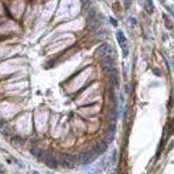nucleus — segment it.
<instances>
[{
	"label": "nucleus",
	"instance_id": "f3484780",
	"mask_svg": "<svg viewBox=\"0 0 174 174\" xmlns=\"http://www.w3.org/2000/svg\"><path fill=\"white\" fill-rule=\"evenodd\" d=\"M2 125H3V122H2V121L0 120V128L2 127Z\"/></svg>",
	"mask_w": 174,
	"mask_h": 174
},
{
	"label": "nucleus",
	"instance_id": "39448f33",
	"mask_svg": "<svg viewBox=\"0 0 174 174\" xmlns=\"http://www.w3.org/2000/svg\"><path fill=\"white\" fill-rule=\"evenodd\" d=\"M95 157L92 151H85L79 155V163L81 165H88L94 160Z\"/></svg>",
	"mask_w": 174,
	"mask_h": 174
},
{
	"label": "nucleus",
	"instance_id": "f257e3e1",
	"mask_svg": "<svg viewBox=\"0 0 174 174\" xmlns=\"http://www.w3.org/2000/svg\"><path fill=\"white\" fill-rule=\"evenodd\" d=\"M58 162L61 164V166L66 168H73L76 164L75 158L69 154H61L58 159Z\"/></svg>",
	"mask_w": 174,
	"mask_h": 174
},
{
	"label": "nucleus",
	"instance_id": "2eb2a0df",
	"mask_svg": "<svg viewBox=\"0 0 174 174\" xmlns=\"http://www.w3.org/2000/svg\"><path fill=\"white\" fill-rule=\"evenodd\" d=\"M170 12L172 13L173 17L174 18V8H173V7H171V8H170Z\"/></svg>",
	"mask_w": 174,
	"mask_h": 174
},
{
	"label": "nucleus",
	"instance_id": "1a4fd4ad",
	"mask_svg": "<svg viewBox=\"0 0 174 174\" xmlns=\"http://www.w3.org/2000/svg\"><path fill=\"white\" fill-rule=\"evenodd\" d=\"M114 133H112V132H108V131H106L105 132V134H104V141L109 145V144H111V142L113 141V139H114Z\"/></svg>",
	"mask_w": 174,
	"mask_h": 174
},
{
	"label": "nucleus",
	"instance_id": "423d86ee",
	"mask_svg": "<svg viewBox=\"0 0 174 174\" xmlns=\"http://www.w3.org/2000/svg\"><path fill=\"white\" fill-rule=\"evenodd\" d=\"M41 160L44 161L46 164V166L50 168H56L57 167V161H56L55 158L46 151H44Z\"/></svg>",
	"mask_w": 174,
	"mask_h": 174
},
{
	"label": "nucleus",
	"instance_id": "0eeeda50",
	"mask_svg": "<svg viewBox=\"0 0 174 174\" xmlns=\"http://www.w3.org/2000/svg\"><path fill=\"white\" fill-rule=\"evenodd\" d=\"M109 76H110V77H111V80L112 85H113L116 88H118V86H119V77H118V70L113 68V69L111 70V71L110 72Z\"/></svg>",
	"mask_w": 174,
	"mask_h": 174
},
{
	"label": "nucleus",
	"instance_id": "20e7f679",
	"mask_svg": "<svg viewBox=\"0 0 174 174\" xmlns=\"http://www.w3.org/2000/svg\"><path fill=\"white\" fill-rule=\"evenodd\" d=\"M101 66H102V70L104 72V74L109 75L111 70L113 69V60L111 58V56L103 58L101 61Z\"/></svg>",
	"mask_w": 174,
	"mask_h": 174
},
{
	"label": "nucleus",
	"instance_id": "7ed1b4c3",
	"mask_svg": "<svg viewBox=\"0 0 174 174\" xmlns=\"http://www.w3.org/2000/svg\"><path fill=\"white\" fill-rule=\"evenodd\" d=\"M112 53V48L109 44H103L99 45L96 50V54L101 58L110 57Z\"/></svg>",
	"mask_w": 174,
	"mask_h": 174
},
{
	"label": "nucleus",
	"instance_id": "f03ea898",
	"mask_svg": "<svg viewBox=\"0 0 174 174\" xmlns=\"http://www.w3.org/2000/svg\"><path fill=\"white\" fill-rule=\"evenodd\" d=\"M116 37H117V40H118V44H120V46L122 48L124 57H126L128 55V47H127V44H126V38H125V35L121 30H118L117 32Z\"/></svg>",
	"mask_w": 174,
	"mask_h": 174
},
{
	"label": "nucleus",
	"instance_id": "dca6fc26",
	"mask_svg": "<svg viewBox=\"0 0 174 174\" xmlns=\"http://www.w3.org/2000/svg\"><path fill=\"white\" fill-rule=\"evenodd\" d=\"M32 174H40L38 172H37V171H34V172H32Z\"/></svg>",
	"mask_w": 174,
	"mask_h": 174
},
{
	"label": "nucleus",
	"instance_id": "9d476101",
	"mask_svg": "<svg viewBox=\"0 0 174 174\" xmlns=\"http://www.w3.org/2000/svg\"><path fill=\"white\" fill-rule=\"evenodd\" d=\"M31 152H32V155H34L35 157H37V158H38V159H42V157H43V155H44V151H42V150H40V149H38V148H32V150H31Z\"/></svg>",
	"mask_w": 174,
	"mask_h": 174
},
{
	"label": "nucleus",
	"instance_id": "4468645a",
	"mask_svg": "<svg viewBox=\"0 0 174 174\" xmlns=\"http://www.w3.org/2000/svg\"><path fill=\"white\" fill-rule=\"evenodd\" d=\"M170 132L172 133V134H173L174 133V121L172 122V124H171V129H170Z\"/></svg>",
	"mask_w": 174,
	"mask_h": 174
},
{
	"label": "nucleus",
	"instance_id": "ddd939ff",
	"mask_svg": "<svg viewBox=\"0 0 174 174\" xmlns=\"http://www.w3.org/2000/svg\"><path fill=\"white\" fill-rule=\"evenodd\" d=\"M110 20H111V23L114 25V26H118V22H117V20L116 19H114L113 18H110Z\"/></svg>",
	"mask_w": 174,
	"mask_h": 174
},
{
	"label": "nucleus",
	"instance_id": "9b49d317",
	"mask_svg": "<svg viewBox=\"0 0 174 174\" xmlns=\"http://www.w3.org/2000/svg\"><path fill=\"white\" fill-rule=\"evenodd\" d=\"M146 11L147 12L149 13H151L153 11V9H154V6H153V4H152V1L151 0H146Z\"/></svg>",
	"mask_w": 174,
	"mask_h": 174
},
{
	"label": "nucleus",
	"instance_id": "f8f14e48",
	"mask_svg": "<svg viewBox=\"0 0 174 174\" xmlns=\"http://www.w3.org/2000/svg\"><path fill=\"white\" fill-rule=\"evenodd\" d=\"M125 92L127 94V95H131L132 92V85L130 84H127L125 85Z\"/></svg>",
	"mask_w": 174,
	"mask_h": 174
},
{
	"label": "nucleus",
	"instance_id": "6e6552de",
	"mask_svg": "<svg viewBox=\"0 0 174 174\" xmlns=\"http://www.w3.org/2000/svg\"><path fill=\"white\" fill-rule=\"evenodd\" d=\"M108 148V144L104 141H99L95 145V151L98 154H103L106 151Z\"/></svg>",
	"mask_w": 174,
	"mask_h": 174
}]
</instances>
